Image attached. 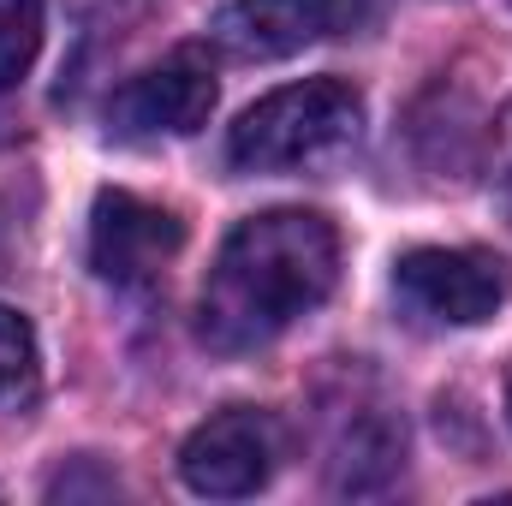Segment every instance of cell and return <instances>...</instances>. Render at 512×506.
Returning a JSON list of instances; mask_svg holds the SVG:
<instances>
[{
  "label": "cell",
  "instance_id": "6da1fadb",
  "mask_svg": "<svg viewBox=\"0 0 512 506\" xmlns=\"http://www.w3.org/2000/svg\"><path fill=\"white\" fill-rule=\"evenodd\" d=\"M340 280V233L316 209H268L227 233L215 256L203 298H197V334L209 352H256L280 340L298 316H310Z\"/></svg>",
  "mask_w": 512,
  "mask_h": 506
},
{
  "label": "cell",
  "instance_id": "7a4b0ae2",
  "mask_svg": "<svg viewBox=\"0 0 512 506\" xmlns=\"http://www.w3.org/2000/svg\"><path fill=\"white\" fill-rule=\"evenodd\" d=\"M358 137L364 96L340 78H304L239 114V126L227 131V161L239 173H310L346 161Z\"/></svg>",
  "mask_w": 512,
  "mask_h": 506
},
{
  "label": "cell",
  "instance_id": "3957f363",
  "mask_svg": "<svg viewBox=\"0 0 512 506\" xmlns=\"http://www.w3.org/2000/svg\"><path fill=\"white\" fill-rule=\"evenodd\" d=\"M322 435H328V483L340 495H376L405 465V423L382 399V387L358 370H346L328 387Z\"/></svg>",
  "mask_w": 512,
  "mask_h": 506
},
{
  "label": "cell",
  "instance_id": "277c9868",
  "mask_svg": "<svg viewBox=\"0 0 512 506\" xmlns=\"http://www.w3.org/2000/svg\"><path fill=\"white\" fill-rule=\"evenodd\" d=\"M393 298L411 322L429 328H477L507 304V268L489 251L423 245L393 262Z\"/></svg>",
  "mask_w": 512,
  "mask_h": 506
},
{
  "label": "cell",
  "instance_id": "5b68a950",
  "mask_svg": "<svg viewBox=\"0 0 512 506\" xmlns=\"http://www.w3.org/2000/svg\"><path fill=\"white\" fill-rule=\"evenodd\" d=\"M280 459H286V429L256 405H227L185 435L179 477L191 495L239 501V495H256L280 471Z\"/></svg>",
  "mask_w": 512,
  "mask_h": 506
},
{
  "label": "cell",
  "instance_id": "8992f818",
  "mask_svg": "<svg viewBox=\"0 0 512 506\" xmlns=\"http://www.w3.org/2000/svg\"><path fill=\"white\" fill-rule=\"evenodd\" d=\"M215 114V66L203 48H173L167 60L143 66L108 96V131L120 143H155V137H191Z\"/></svg>",
  "mask_w": 512,
  "mask_h": 506
},
{
  "label": "cell",
  "instance_id": "52a82bcc",
  "mask_svg": "<svg viewBox=\"0 0 512 506\" xmlns=\"http://www.w3.org/2000/svg\"><path fill=\"white\" fill-rule=\"evenodd\" d=\"M364 18H370V0H227L209 36L233 60H286L310 42L358 30Z\"/></svg>",
  "mask_w": 512,
  "mask_h": 506
},
{
  "label": "cell",
  "instance_id": "ba28073f",
  "mask_svg": "<svg viewBox=\"0 0 512 506\" xmlns=\"http://www.w3.org/2000/svg\"><path fill=\"white\" fill-rule=\"evenodd\" d=\"M185 245V221L137 191H102L90 209V268L108 286H149Z\"/></svg>",
  "mask_w": 512,
  "mask_h": 506
},
{
  "label": "cell",
  "instance_id": "9c48e42d",
  "mask_svg": "<svg viewBox=\"0 0 512 506\" xmlns=\"http://www.w3.org/2000/svg\"><path fill=\"white\" fill-rule=\"evenodd\" d=\"M42 48V0H0V90H12Z\"/></svg>",
  "mask_w": 512,
  "mask_h": 506
},
{
  "label": "cell",
  "instance_id": "30bf717a",
  "mask_svg": "<svg viewBox=\"0 0 512 506\" xmlns=\"http://www.w3.org/2000/svg\"><path fill=\"white\" fill-rule=\"evenodd\" d=\"M36 387V334L18 310L0 304V405L24 399Z\"/></svg>",
  "mask_w": 512,
  "mask_h": 506
},
{
  "label": "cell",
  "instance_id": "8fae6325",
  "mask_svg": "<svg viewBox=\"0 0 512 506\" xmlns=\"http://www.w3.org/2000/svg\"><path fill=\"white\" fill-rule=\"evenodd\" d=\"M489 179H495V197L512 221V102L495 114V131H489Z\"/></svg>",
  "mask_w": 512,
  "mask_h": 506
},
{
  "label": "cell",
  "instance_id": "7c38bea8",
  "mask_svg": "<svg viewBox=\"0 0 512 506\" xmlns=\"http://www.w3.org/2000/svg\"><path fill=\"white\" fill-rule=\"evenodd\" d=\"M507 417H512V381H507Z\"/></svg>",
  "mask_w": 512,
  "mask_h": 506
}]
</instances>
